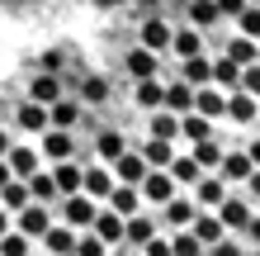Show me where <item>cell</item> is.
Instances as JSON below:
<instances>
[{"instance_id": "1", "label": "cell", "mask_w": 260, "mask_h": 256, "mask_svg": "<svg viewBox=\"0 0 260 256\" xmlns=\"http://www.w3.org/2000/svg\"><path fill=\"white\" fill-rule=\"evenodd\" d=\"M57 209H62V223H71V228L81 233V228H90V223H95L100 200H90L85 190H71V194H62V200H57Z\"/></svg>"}, {"instance_id": "2", "label": "cell", "mask_w": 260, "mask_h": 256, "mask_svg": "<svg viewBox=\"0 0 260 256\" xmlns=\"http://www.w3.org/2000/svg\"><path fill=\"white\" fill-rule=\"evenodd\" d=\"M175 190H180V185H175V176L166 171V166H147V176L137 180V194H142V204H156V209L171 200Z\"/></svg>"}, {"instance_id": "3", "label": "cell", "mask_w": 260, "mask_h": 256, "mask_svg": "<svg viewBox=\"0 0 260 256\" xmlns=\"http://www.w3.org/2000/svg\"><path fill=\"white\" fill-rule=\"evenodd\" d=\"M48 209H52V204H38V200H28L24 209H14V214H10V223H14V228H19L24 237H34V242H38V237L48 233V223H52V214H48Z\"/></svg>"}, {"instance_id": "4", "label": "cell", "mask_w": 260, "mask_h": 256, "mask_svg": "<svg viewBox=\"0 0 260 256\" xmlns=\"http://www.w3.org/2000/svg\"><path fill=\"white\" fill-rule=\"evenodd\" d=\"M38 157L43 161H62V157H76V133L71 128H43L38 133Z\"/></svg>"}, {"instance_id": "5", "label": "cell", "mask_w": 260, "mask_h": 256, "mask_svg": "<svg viewBox=\"0 0 260 256\" xmlns=\"http://www.w3.org/2000/svg\"><path fill=\"white\" fill-rule=\"evenodd\" d=\"M213 214L222 218V228H227V233H237V237H241V228H246V223H251V214H255V204L227 190V194H222V204L213 209Z\"/></svg>"}, {"instance_id": "6", "label": "cell", "mask_w": 260, "mask_h": 256, "mask_svg": "<svg viewBox=\"0 0 260 256\" xmlns=\"http://www.w3.org/2000/svg\"><path fill=\"white\" fill-rule=\"evenodd\" d=\"M222 119H232V124H241V128H251L255 119H260V100L251 95V90H241V86H232V90H227V109H222Z\"/></svg>"}, {"instance_id": "7", "label": "cell", "mask_w": 260, "mask_h": 256, "mask_svg": "<svg viewBox=\"0 0 260 256\" xmlns=\"http://www.w3.org/2000/svg\"><path fill=\"white\" fill-rule=\"evenodd\" d=\"M227 190H232V185H227L218 171H199V180H194V204L199 209H218Z\"/></svg>"}, {"instance_id": "8", "label": "cell", "mask_w": 260, "mask_h": 256, "mask_svg": "<svg viewBox=\"0 0 260 256\" xmlns=\"http://www.w3.org/2000/svg\"><path fill=\"white\" fill-rule=\"evenodd\" d=\"M194 214H199L194 194H180V190L161 204V223H166V228H189V218H194Z\"/></svg>"}, {"instance_id": "9", "label": "cell", "mask_w": 260, "mask_h": 256, "mask_svg": "<svg viewBox=\"0 0 260 256\" xmlns=\"http://www.w3.org/2000/svg\"><path fill=\"white\" fill-rule=\"evenodd\" d=\"M156 233H161V218L142 214V209H137V214H128V218H123V247H142L147 237H156Z\"/></svg>"}, {"instance_id": "10", "label": "cell", "mask_w": 260, "mask_h": 256, "mask_svg": "<svg viewBox=\"0 0 260 256\" xmlns=\"http://www.w3.org/2000/svg\"><path fill=\"white\" fill-rule=\"evenodd\" d=\"M123 71L133 81H142V76H161V52H151V48H142V43H137V48L123 57Z\"/></svg>"}, {"instance_id": "11", "label": "cell", "mask_w": 260, "mask_h": 256, "mask_svg": "<svg viewBox=\"0 0 260 256\" xmlns=\"http://www.w3.org/2000/svg\"><path fill=\"white\" fill-rule=\"evenodd\" d=\"M213 171H218V176L227 180V185H246V176L255 171V161H251L246 152H222V157H218V166H213Z\"/></svg>"}, {"instance_id": "12", "label": "cell", "mask_w": 260, "mask_h": 256, "mask_svg": "<svg viewBox=\"0 0 260 256\" xmlns=\"http://www.w3.org/2000/svg\"><path fill=\"white\" fill-rule=\"evenodd\" d=\"M48 171H52V180H57V194H71V190H81L85 161H81V157H62V161H48Z\"/></svg>"}, {"instance_id": "13", "label": "cell", "mask_w": 260, "mask_h": 256, "mask_svg": "<svg viewBox=\"0 0 260 256\" xmlns=\"http://www.w3.org/2000/svg\"><path fill=\"white\" fill-rule=\"evenodd\" d=\"M109 171H114V180H123V185H137V180L147 176V161H142V152H133V147H123L114 161H109Z\"/></svg>"}, {"instance_id": "14", "label": "cell", "mask_w": 260, "mask_h": 256, "mask_svg": "<svg viewBox=\"0 0 260 256\" xmlns=\"http://www.w3.org/2000/svg\"><path fill=\"white\" fill-rule=\"evenodd\" d=\"M5 161H10V176H34V171L43 166L38 147H28V143H10V147H5Z\"/></svg>"}, {"instance_id": "15", "label": "cell", "mask_w": 260, "mask_h": 256, "mask_svg": "<svg viewBox=\"0 0 260 256\" xmlns=\"http://www.w3.org/2000/svg\"><path fill=\"white\" fill-rule=\"evenodd\" d=\"M90 233H95L100 242L118 247V242H123V214H114V209H104V204H100V214H95V223H90Z\"/></svg>"}, {"instance_id": "16", "label": "cell", "mask_w": 260, "mask_h": 256, "mask_svg": "<svg viewBox=\"0 0 260 256\" xmlns=\"http://www.w3.org/2000/svg\"><path fill=\"white\" fill-rule=\"evenodd\" d=\"M171 34L175 29L161 19V14H147L142 19V48H151V52H171Z\"/></svg>"}, {"instance_id": "17", "label": "cell", "mask_w": 260, "mask_h": 256, "mask_svg": "<svg viewBox=\"0 0 260 256\" xmlns=\"http://www.w3.org/2000/svg\"><path fill=\"white\" fill-rule=\"evenodd\" d=\"M104 209H114V214H137L142 209V194H137V185H123V180H114V190L104 194Z\"/></svg>"}, {"instance_id": "18", "label": "cell", "mask_w": 260, "mask_h": 256, "mask_svg": "<svg viewBox=\"0 0 260 256\" xmlns=\"http://www.w3.org/2000/svg\"><path fill=\"white\" fill-rule=\"evenodd\" d=\"M189 233H194V237H199V242H204V247H213V242H218V237H227L222 218L213 214V209H199V214L189 218Z\"/></svg>"}, {"instance_id": "19", "label": "cell", "mask_w": 260, "mask_h": 256, "mask_svg": "<svg viewBox=\"0 0 260 256\" xmlns=\"http://www.w3.org/2000/svg\"><path fill=\"white\" fill-rule=\"evenodd\" d=\"M38 242L48 247V256H71V247H76V228H71V223H48V233H43Z\"/></svg>"}, {"instance_id": "20", "label": "cell", "mask_w": 260, "mask_h": 256, "mask_svg": "<svg viewBox=\"0 0 260 256\" xmlns=\"http://www.w3.org/2000/svg\"><path fill=\"white\" fill-rule=\"evenodd\" d=\"M28 180V200H38V204H57L62 194H57V180H52V171H48V161L34 171V176H24Z\"/></svg>"}, {"instance_id": "21", "label": "cell", "mask_w": 260, "mask_h": 256, "mask_svg": "<svg viewBox=\"0 0 260 256\" xmlns=\"http://www.w3.org/2000/svg\"><path fill=\"white\" fill-rule=\"evenodd\" d=\"M67 90V81L57 76V71H38L34 81H28V100H38V104H52L57 95Z\"/></svg>"}, {"instance_id": "22", "label": "cell", "mask_w": 260, "mask_h": 256, "mask_svg": "<svg viewBox=\"0 0 260 256\" xmlns=\"http://www.w3.org/2000/svg\"><path fill=\"white\" fill-rule=\"evenodd\" d=\"M81 190L90 194V200L104 204V194L114 190V171H109V166H85V171H81Z\"/></svg>"}, {"instance_id": "23", "label": "cell", "mask_w": 260, "mask_h": 256, "mask_svg": "<svg viewBox=\"0 0 260 256\" xmlns=\"http://www.w3.org/2000/svg\"><path fill=\"white\" fill-rule=\"evenodd\" d=\"M194 109L204 114V119H222V109H227V90H218V86H199V90H194Z\"/></svg>"}, {"instance_id": "24", "label": "cell", "mask_w": 260, "mask_h": 256, "mask_svg": "<svg viewBox=\"0 0 260 256\" xmlns=\"http://www.w3.org/2000/svg\"><path fill=\"white\" fill-rule=\"evenodd\" d=\"M213 62V71H208V86H218V90H232L237 81H241V67L232 62L227 52H218V57H208Z\"/></svg>"}, {"instance_id": "25", "label": "cell", "mask_w": 260, "mask_h": 256, "mask_svg": "<svg viewBox=\"0 0 260 256\" xmlns=\"http://www.w3.org/2000/svg\"><path fill=\"white\" fill-rule=\"evenodd\" d=\"M161 104H166L171 114L194 109V86H189V81H171V86H161Z\"/></svg>"}, {"instance_id": "26", "label": "cell", "mask_w": 260, "mask_h": 256, "mask_svg": "<svg viewBox=\"0 0 260 256\" xmlns=\"http://www.w3.org/2000/svg\"><path fill=\"white\" fill-rule=\"evenodd\" d=\"M147 133L151 138H180V114H171L166 109V104H156V109H151V119H147Z\"/></svg>"}, {"instance_id": "27", "label": "cell", "mask_w": 260, "mask_h": 256, "mask_svg": "<svg viewBox=\"0 0 260 256\" xmlns=\"http://www.w3.org/2000/svg\"><path fill=\"white\" fill-rule=\"evenodd\" d=\"M48 124H52V128H76V124H81V104L67 100V95H57V100L48 104Z\"/></svg>"}, {"instance_id": "28", "label": "cell", "mask_w": 260, "mask_h": 256, "mask_svg": "<svg viewBox=\"0 0 260 256\" xmlns=\"http://www.w3.org/2000/svg\"><path fill=\"white\" fill-rule=\"evenodd\" d=\"M171 52L175 57H199V52H204V29H175V34H171Z\"/></svg>"}, {"instance_id": "29", "label": "cell", "mask_w": 260, "mask_h": 256, "mask_svg": "<svg viewBox=\"0 0 260 256\" xmlns=\"http://www.w3.org/2000/svg\"><path fill=\"white\" fill-rule=\"evenodd\" d=\"M14 124H19L24 133H43V128H48V104L24 100V104H19V114H14Z\"/></svg>"}, {"instance_id": "30", "label": "cell", "mask_w": 260, "mask_h": 256, "mask_svg": "<svg viewBox=\"0 0 260 256\" xmlns=\"http://www.w3.org/2000/svg\"><path fill=\"white\" fill-rule=\"evenodd\" d=\"M180 138H189V143L213 138V119H204L199 109H185V114H180Z\"/></svg>"}, {"instance_id": "31", "label": "cell", "mask_w": 260, "mask_h": 256, "mask_svg": "<svg viewBox=\"0 0 260 256\" xmlns=\"http://www.w3.org/2000/svg\"><path fill=\"white\" fill-rule=\"evenodd\" d=\"M123 133H118V128H100V138H95V157L104 161V166H109V161L118 157V152H123Z\"/></svg>"}, {"instance_id": "32", "label": "cell", "mask_w": 260, "mask_h": 256, "mask_svg": "<svg viewBox=\"0 0 260 256\" xmlns=\"http://www.w3.org/2000/svg\"><path fill=\"white\" fill-rule=\"evenodd\" d=\"M171 157H175L171 138H147L142 143V161H147V166H171Z\"/></svg>"}, {"instance_id": "33", "label": "cell", "mask_w": 260, "mask_h": 256, "mask_svg": "<svg viewBox=\"0 0 260 256\" xmlns=\"http://www.w3.org/2000/svg\"><path fill=\"white\" fill-rule=\"evenodd\" d=\"M180 62H185V67H180V81H189L194 90H199V86H208V71H213V62H208L204 52H199V57H180Z\"/></svg>"}, {"instance_id": "34", "label": "cell", "mask_w": 260, "mask_h": 256, "mask_svg": "<svg viewBox=\"0 0 260 256\" xmlns=\"http://www.w3.org/2000/svg\"><path fill=\"white\" fill-rule=\"evenodd\" d=\"M227 57H232L237 67H246V62H260V38H246V34H237L232 43H227Z\"/></svg>"}, {"instance_id": "35", "label": "cell", "mask_w": 260, "mask_h": 256, "mask_svg": "<svg viewBox=\"0 0 260 256\" xmlns=\"http://www.w3.org/2000/svg\"><path fill=\"white\" fill-rule=\"evenodd\" d=\"M166 171L175 176V185H194V180H199V161H194L189 152H185V157L175 152V157H171V166H166Z\"/></svg>"}, {"instance_id": "36", "label": "cell", "mask_w": 260, "mask_h": 256, "mask_svg": "<svg viewBox=\"0 0 260 256\" xmlns=\"http://www.w3.org/2000/svg\"><path fill=\"white\" fill-rule=\"evenodd\" d=\"M218 19H222V14H218V5H213V0H194V5H189V24L204 29V34H208Z\"/></svg>"}, {"instance_id": "37", "label": "cell", "mask_w": 260, "mask_h": 256, "mask_svg": "<svg viewBox=\"0 0 260 256\" xmlns=\"http://www.w3.org/2000/svg\"><path fill=\"white\" fill-rule=\"evenodd\" d=\"M171 256H204V242H199L189 228H175V237H171Z\"/></svg>"}, {"instance_id": "38", "label": "cell", "mask_w": 260, "mask_h": 256, "mask_svg": "<svg viewBox=\"0 0 260 256\" xmlns=\"http://www.w3.org/2000/svg\"><path fill=\"white\" fill-rule=\"evenodd\" d=\"M189 157L199 161V171H213V166H218V157H222V147H218V143H213V138H199Z\"/></svg>"}, {"instance_id": "39", "label": "cell", "mask_w": 260, "mask_h": 256, "mask_svg": "<svg viewBox=\"0 0 260 256\" xmlns=\"http://www.w3.org/2000/svg\"><path fill=\"white\" fill-rule=\"evenodd\" d=\"M133 100L142 104V109H156V104H161V81H156V76H142V81H137V90H133Z\"/></svg>"}, {"instance_id": "40", "label": "cell", "mask_w": 260, "mask_h": 256, "mask_svg": "<svg viewBox=\"0 0 260 256\" xmlns=\"http://www.w3.org/2000/svg\"><path fill=\"white\" fill-rule=\"evenodd\" d=\"M104 251H109V242H100V237L90 233V228H81V233H76V247H71V256H104Z\"/></svg>"}, {"instance_id": "41", "label": "cell", "mask_w": 260, "mask_h": 256, "mask_svg": "<svg viewBox=\"0 0 260 256\" xmlns=\"http://www.w3.org/2000/svg\"><path fill=\"white\" fill-rule=\"evenodd\" d=\"M81 100L85 104H104L109 100V81L104 76H81Z\"/></svg>"}, {"instance_id": "42", "label": "cell", "mask_w": 260, "mask_h": 256, "mask_svg": "<svg viewBox=\"0 0 260 256\" xmlns=\"http://www.w3.org/2000/svg\"><path fill=\"white\" fill-rule=\"evenodd\" d=\"M237 29L246 38H260V5H255V0H246V10L237 14Z\"/></svg>"}, {"instance_id": "43", "label": "cell", "mask_w": 260, "mask_h": 256, "mask_svg": "<svg viewBox=\"0 0 260 256\" xmlns=\"http://www.w3.org/2000/svg\"><path fill=\"white\" fill-rule=\"evenodd\" d=\"M62 67H67V48H48L38 57V71H57V76H62Z\"/></svg>"}, {"instance_id": "44", "label": "cell", "mask_w": 260, "mask_h": 256, "mask_svg": "<svg viewBox=\"0 0 260 256\" xmlns=\"http://www.w3.org/2000/svg\"><path fill=\"white\" fill-rule=\"evenodd\" d=\"M208 256H246V242H237V237H218V242L208 247Z\"/></svg>"}, {"instance_id": "45", "label": "cell", "mask_w": 260, "mask_h": 256, "mask_svg": "<svg viewBox=\"0 0 260 256\" xmlns=\"http://www.w3.org/2000/svg\"><path fill=\"white\" fill-rule=\"evenodd\" d=\"M241 90H251V95L260 100V62H246V67H241V81H237Z\"/></svg>"}, {"instance_id": "46", "label": "cell", "mask_w": 260, "mask_h": 256, "mask_svg": "<svg viewBox=\"0 0 260 256\" xmlns=\"http://www.w3.org/2000/svg\"><path fill=\"white\" fill-rule=\"evenodd\" d=\"M142 256H171V237H147V242H142Z\"/></svg>"}, {"instance_id": "47", "label": "cell", "mask_w": 260, "mask_h": 256, "mask_svg": "<svg viewBox=\"0 0 260 256\" xmlns=\"http://www.w3.org/2000/svg\"><path fill=\"white\" fill-rule=\"evenodd\" d=\"M213 5H218V14H222V19H237V14L246 10V0H213Z\"/></svg>"}, {"instance_id": "48", "label": "cell", "mask_w": 260, "mask_h": 256, "mask_svg": "<svg viewBox=\"0 0 260 256\" xmlns=\"http://www.w3.org/2000/svg\"><path fill=\"white\" fill-rule=\"evenodd\" d=\"M241 237H246V247H260V214H251V223L241 228Z\"/></svg>"}, {"instance_id": "49", "label": "cell", "mask_w": 260, "mask_h": 256, "mask_svg": "<svg viewBox=\"0 0 260 256\" xmlns=\"http://www.w3.org/2000/svg\"><path fill=\"white\" fill-rule=\"evenodd\" d=\"M246 194H251V204H260V166L246 176Z\"/></svg>"}, {"instance_id": "50", "label": "cell", "mask_w": 260, "mask_h": 256, "mask_svg": "<svg viewBox=\"0 0 260 256\" xmlns=\"http://www.w3.org/2000/svg\"><path fill=\"white\" fill-rule=\"evenodd\" d=\"M246 157H251V161H255V166H260V138H255V143L246 147Z\"/></svg>"}, {"instance_id": "51", "label": "cell", "mask_w": 260, "mask_h": 256, "mask_svg": "<svg viewBox=\"0 0 260 256\" xmlns=\"http://www.w3.org/2000/svg\"><path fill=\"white\" fill-rule=\"evenodd\" d=\"M104 256H133V251H128L123 242H118V247H109V251H104Z\"/></svg>"}, {"instance_id": "52", "label": "cell", "mask_w": 260, "mask_h": 256, "mask_svg": "<svg viewBox=\"0 0 260 256\" xmlns=\"http://www.w3.org/2000/svg\"><path fill=\"white\" fill-rule=\"evenodd\" d=\"M5 180H10V161L0 157V185H5Z\"/></svg>"}, {"instance_id": "53", "label": "cell", "mask_w": 260, "mask_h": 256, "mask_svg": "<svg viewBox=\"0 0 260 256\" xmlns=\"http://www.w3.org/2000/svg\"><path fill=\"white\" fill-rule=\"evenodd\" d=\"M5 147H10V128H0V157H5Z\"/></svg>"}, {"instance_id": "54", "label": "cell", "mask_w": 260, "mask_h": 256, "mask_svg": "<svg viewBox=\"0 0 260 256\" xmlns=\"http://www.w3.org/2000/svg\"><path fill=\"white\" fill-rule=\"evenodd\" d=\"M95 5H104V10H109V5H123V0H95Z\"/></svg>"}, {"instance_id": "55", "label": "cell", "mask_w": 260, "mask_h": 256, "mask_svg": "<svg viewBox=\"0 0 260 256\" xmlns=\"http://www.w3.org/2000/svg\"><path fill=\"white\" fill-rule=\"evenodd\" d=\"M246 256H260V247H251V251H246Z\"/></svg>"}, {"instance_id": "56", "label": "cell", "mask_w": 260, "mask_h": 256, "mask_svg": "<svg viewBox=\"0 0 260 256\" xmlns=\"http://www.w3.org/2000/svg\"><path fill=\"white\" fill-rule=\"evenodd\" d=\"M28 256H34V251H28Z\"/></svg>"}, {"instance_id": "57", "label": "cell", "mask_w": 260, "mask_h": 256, "mask_svg": "<svg viewBox=\"0 0 260 256\" xmlns=\"http://www.w3.org/2000/svg\"><path fill=\"white\" fill-rule=\"evenodd\" d=\"M255 5H260V0H255Z\"/></svg>"}]
</instances>
